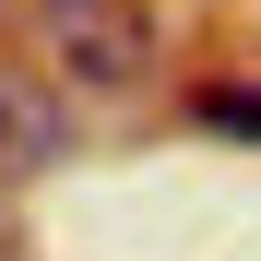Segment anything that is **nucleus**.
<instances>
[{
    "instance_id": "nucleus-1",
    "label": "nucleus",
    "mask_w": 261,
    "mask_h": 261,
    "mask_svg": "<svg viewBox=\"0 0 261 261\" xmlns=\"http://www.w3.org/2000/svg\"><path fill=\"white\" fill-rule=\"evenodd\" d=\"M48 154H60V107L36 95V83H0V166L24 178V166H48Z\"/></svg>"
},
{
    "instance_id": "nucleus-3",
    "label": "nucleus",
    "mask_w": 261,
    "mask_h": 261,
    "mask_svg": "<svg viewBox=\"0 0 261 261\" xmlns=\"http://www.w3.org/2000/svg\"><path fill=\"white\" fill-rule=\"evenodd\" d=\"M71 71H83V83H119V71H130V24H83V36H71Z\"/></svg>"
},
{
    "instance_id": "nucleus-2",
    "label": "nucleus",
    "mask_w": 261,
    "mask_h": 261,
    "mask_svg": "<svg viewBox=\"0 0 261 261\" xmlns=\"http://www.w3.org/2000/svg\"><path fill=\"white\" fill-rule=\"evenodd\" d=\"M202 130H226V143H261V83H214V95H202Z\"/></svg>"
}]
</instances>
